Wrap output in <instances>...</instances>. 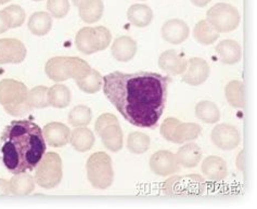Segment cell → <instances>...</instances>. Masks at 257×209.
Instances as JSON below:
<instances>
[{
    "label": "cell",
    "mask_w": 257,
    "mask_h": 209,
    "mask_svg": "<svg viewBox=\"0 0 257 209\" xmlns=\"http://www.w3.org/2000/svg\"><path fill=\"white\" fill-rule=\"evenodd\" d=\"M170 83V77L158 73L114 72L104 76L102 88L128 123L140 128H154L163 115Z\"/></svg>",
    "instance_id": "1"
},
{
    "label": "cell",
    "mask_w": 257,
    "mask_h": 209,
    "mask_svg": "<svg viewBox=\"0 0 257 209\" xmlns=\"http://www.w3.org/2000/svg\"><path fill=\"white\" fill-rule=\"evenodd\" d=\"M46 149L43 129L28 119L11 121L0 137L3 163L13 174L35 169Z\"/></svg>",
    "instance_id": "2"
},
{
    "label": "cell",
    "mask_w": 257,
    "mask_h": 209,
    "mask_svg": "<svg viewBox=\"0 0 257 209\" xmlns=\"http://www.w3.org/2000/svg\"><path fill=\"white\" fill-rule=\"evenodd\" d=\"M28 87L15 79L0 82V105L11 116H22L30 113L33 107L28 101Z\"/></svg>",
    "instance_id": "3"
},
{
    "label": "cell",
    "mask_w": 257,
    "mask_h": 209,
    "mask_svg": "<svg viewBox=\"0 0 257 209\" xmlns=\"http://www.w3.org/2000/svg\"><path fill=\"white\" fill-rule=\"evenodd\" d=\"M87 177L91 185L99 190L110 187L114 180L111 157L104 152L93 153L87 160Z\"/></svg>",
    "instance_id": "4"
},
{
    "label": "cell",
    "mask_w": 257,
    "mask_h": 209,
    "mask_svg": "<svg viewBox=\"0 0 257 209\" xmlns=\"http://www.w3.org/2000/svg\"><path fill=\"white\" fill-rule=\"evenodd\" d=\"M63 177L62 159L57 153H45L35 170V182L44 188H53Z\"/></svg>",
    "instance_id": "5"
},
{
    "label": "cell",
    "mask_w": 257,
    "mask_h": 209,
    "mask_svg": "<svg viewBox=\"0 0 257 209\" xmlns=\"http://www.w3.org/2000/svg\"><path fill=\"white\" fill-rule=\"evenodd\" d=\"M202 128L195 123H181L177 118L168 117L161 125V136L176 144H182L198 139Z\"/></svg>",
    "instance_id": "6"
},
{
    "label": "cell",
    "mask_w": 257,
    "mask_h": 209,
    "mask_svg": "<svg viewBox=\"0 0 257 209\" xmlns=\"http://www.w3.org/2000/svg\"><path fill=\"white\" fill-rule=\"evenodd\" d=\"M207 21L218 33L234 31L240 23V13L233 6L219 3L213 6L206 13Z\"/></svg>",
    "instance_id": "7"
},
{
    "label": "cell",
    "mask_w": 257,
    "mask_h": 209,
    "mask_svg": "<svg viewBox=\"0 0 257 209\" xmlns=\"http://www.w3.org/2000/svg\"><path fill=\"white\" fill-rule=\"evenodd\" d=\"M164 193L170 196H192L201 195L205 190V180L198 174L172 177L165 181Z\"/></svg>",
    "instance_id": "8"
},
{
    "label": "cell",
    "mask_w": 257,
    "mask_h": 209,
    "mask_svg": "<svg viewBox=\"0 0 257 209\" xmlns=\"http://www.w3.org/2000/svg\"><path fill=\"white\" fill-rule=\"evenodd\" d=\"M211 138L213 143L224 151L235 149L241 141L238 129L234 126L227 124H219L215 126L212 130Z\"/></svg>",
    "instance_id": "9"
},
{
    "label": "cell",
    "mask_w": 257,
    "mask_h": 209,
    "mask_svg": "<svg viewBox=\"0 0 257 209\" xmlns=\"http://www.w3.org/2000/svg\"><path fill=\"white\" fill-rule=\"evenodd\" d=\"M26 47L16 38L0 39V64H20L26 58Z\"/></svg>",
    "instance_id": "10"
},
{
    "label": "cell",
    "mask_w": 257,
    "mask_h": 209,
    "mask_svg": "<svg viewBox=\"0 0 257 209\" xmlns=\"http://www.w3.org/2000/svg\"><path fill=\"white\" fill-rule=\"evenodd\" d=\"M179 164L175 155L170 151H158L150 159L151 170L161 177L171 176L179 171Z\"/></svg>",
    "instance_id": "11"
},
{
    "label": "cell",
    "mask_w": 257,
    "mask_h": 209,
    "mask_svg": "<svg viewBox=\"0 0 257 209\" xmlns=\"http://www.w3.org/2000/svg\"><path fill=\"white\" fill-rule=\"evenodd\" d=\"M208 76L209 66L206 61L200 58H192L188 61L187 70L182 74V82L191 86H199L205 83Z\"/></svg>",
    "instance_id": "12"
},
{
    "label": "cell",
    "mask_w": 257,
    "mask_h": 209,
    "mask_svg": "<svg viewBox=\"0 0 257 209\" xmlns=\"http://www.w3.org/2000/svg\"><path fill=\"white\" fill-rule=\"evenodd\" d=\"M189 34H190L189 26L179 19L168 20L162 26V37H163L165 42L173 45H179L184 43L189 37Z\"/></svg>",
    "instance_id": "13"
},
{
    "label": "cell",
    "mask_w": 257,
    "mask_h": 209,
    "mask_svg": "<svg viewBox=\"0 0 257 209\" xmlns=\"http://www.w3.org/2000/svg\"><path fill=\"white\" fill-rule=\"evenodd\" d=\"M43 133L46 142L52 147H62L70 142L71 130L62 123L53 121L47 124L44 127Z\"/></svg>",
    "instance_id": "14"
},
{
    "label": "cell",
    "mask_w": 257,
    "mask_h": 209,
    "mask_svg": "<svg viewBox=\"0 0 257 209\" xmlns=\"http://www.w3.org/2000/svg\"><path fill=\"white\" fill-rule=\"evenodd\" d=\"M97 134L101 138L104 147L109 151L118 152L123 147V131L118 120L101 128Z\"/></svg>",
    "instance_id": "15"
},
{
    "label": "cell",
    "mask_w": 257,
    "mask_h": 209,
    "mask_svg": "<svg viewBox=\"0 0 257 209\" xmlns=\"http://www.w3.org/2000/svg\"><path fill=\"white\" fill-rule=\"evenodd\" d=\"M159 66L170 75H182L187 70L188 61L177 51L167 50L160 56Z\"/></svg>",
    "instance_id": "16"
},
{
    "label": "cell",
    "mask_w": 257,
    "mask_h": 209,
    "mask_svg": "<svg viewBox=\"0 0 257 209\" xmlns=\"http://www.w3.org/2000/svg\"><path fill=\"white\" fill-rule=\"evenodd\" d=\"M75 45L80 52L87 56L100 51L99 38L96 29L84 28L79 30L75 37Z\"/></svg>",
    "instance_id": "17"
},
{
    "label": "cell",
    "mask_w": 257,
    "mask_h": 209,
    "mask_svg": "<svg viewBox=\"0 0 257 209\" xmlns=\"http://www.w3.org/2000/svg\"><path fill=\"white\" fill-rule=\"evenodd\" d=\"M112 56L119 62H128L137 52V43L128 36H121L113 42L111 47Z\"/></svg>",
    "instance_id": "18"
},
{
    "label": "cell",
    "mask_w": 257,
    "mask_h": 209,
    "mask_svg": "<svg viewBox=\"0 0 257 209\" xmlns=\"http://www.w3.org/2000/svg\"><path fill=\"white\" fill-rule=\"evenodd\" d=\"M202 172L209 180L221 181L227 177V164L221 157L212 155L203 160Z\"/></svg>",
    "instance_id": "19"
},
{
    "label": "cell",
    "mask_w": 257,
    "mask_h": 209,
    "mask_svg": "<svg viewBox=\"0 0 257 209\" xmlns=\"http://www.w3.org/2000/svg\"><path fill=\"white\" fill-rule=\"evenodd\" d=\"M222 63L232 65L238 63L242 58V50L240 45L231 39L222 40L215 48Z\"/></svg>",
    "instance_id": "20"
},
{
    "label": "cell",
    "mask_w": 257,
    "mask_h": 209,
    "mask_svg": "<svg viewBox=\"0 0 257 209\" xmlns=\"http://www.w3.org/2000/svg\"><path fill=\"white\" fill-rule=\"evenodd\" d=\"M79 17L85 23L92 24L102 18L104 4L102 0H83L78 6Z\"/></svg>",
    "instance_id": "21"
},
{
    "label": "cell",
    "mask_w": 257,
    "mask_h": 209,
    "mask_svg": "<svg viewBox=\"0 0 257 209\" xmlns=\"http://www.w3.org/2000/svg\"><path fill=\"white\" fill-rule=\"evenodd\" d=\"M178 164L185 168L197 167L202 158L201 147L195 143H188L181 146L175 155Z\"/></svg>",
    "instance_id": "22"
},
{
    "label": "cell",
    "mask_w": 257,
    "mask_h": 209,
    "mask_svg": "<svg viewBox=\"0 0 257 209\" xmlns=\"http://www.w3.org/2000/svg\"><path fill=\"white\" fill-rule=\"evenodd\" d=\"M28 25L33 35L38 37L45 36L52 28V17L48 12H35L31 16Z\"/></svg>",
    "instance_id": "23"
},
{
    "label": "cell",
    "mask_w": 257,
    "mask_h": 209,
    "mask_svg": "<svg viewBox=\"0 0 257 209\" xmlns=\"http://www.w3.org/2000/svg\"><path fill=\"white\" fill-rule=\"evenodd\" d=\"M70 142L78 152L89 151L94 144L93 132L85 127H76V129L71 132Z\"/></svg>",
    "instance_id": "24"
},
{
    "label": "cell",
    "mask_w": 257,
    "mask_h": 209,
    "mask_svg": "<svg viewBox=\"0 0 257 209\" xmlns=\"http://www.w3.org/2000/svg\"><path fill=\"white\" fill-rule=\"evenodd\" d=\"M127 18L133 25L137 28H146L151 23L153 12L150 7L146 5H133L127 11Z\"/></svg>",
    "instance_id": "25"
},
{
    "label": "cell",
    "mask_w": 257,
    "mask_h": 209,
    "mask_svg": "<svg viewBox=\"0 0 257 209\" xmlns=\"http://www.w3.org/2000/svg\"><path fill=\"white\" fill-rule=\"evenodd\" d=\"M10 185L12 195L25 196V195H30L35 190V179L29 173H17L10 180Z\"/></svg>",
    "instance_id": "26"
},
{
    "label": "cell",
    "mask_w": 257,
    "mask_h": 209,
    "mask_svg": "<svg viewBox=\"0 0 257 209\" xmlns=\"http://www.w3.org/2000/svg\"><path fill=\"white\" fill-rule=\"evenodd\" d=\"M193 36L199 44L208 46L214 44L219 38V33L213 28L207 20H202L194 26Z\"/></svg>",
    "instance_id": "27"
},
{
    "label": "cell",
    "mask_w": 257,
    "mask_h": 209,
    "mask_svg": "<svg viewBox=\"0 0 257 209\" xmlns=\"http://www.w3.org/2000/svg\"><path fill=\"white\" fill-rule=\"evenodd\" d=\"M92 69L85 60L76 57H65V71L67 77L78 80L86 77Z\"/></svg>",
    "instance_id": "28"
},
{
    "label": "cell",
    "mask_w": 257,
    "mask_h": 209,
    "mask_svg": "<svg viewBox=\"0 0 257 209\" xmlns=\"http://www.w3.org/2000/svg\"><path fill=\"white\" fill-rule=\"evenodd\" d=\"M71 102V91L64 85H55L48 89V103L49 106L57 109H65Z\"/></svg>",
    "instance_id": "29"
},
{
    "label": "cell",
    "mask_w": 257,
    "mask_h": 209,
    "mask_svg": "<svg viewBox=\"0 0 257 209\" xmlns=\"http://www.w3.org/2000/svg\"><path fill=\"white\" fill-rule=\"evenodd\" d=\"M195 116L205 124H215L220 118V112L211 101H201L195 106Z\"/></svg>",
    "instance_id": "30"
},
{
    "label": "cell",
    "mask_w": 257,
    "mask_h": 209,
    "mask_svg": "<svg viewBox=\"0 0 257 209\" xmlns=\"http://www.w3.org/2000/svg\"><path fill=\"white\" fill-rule=\"evenodd\" d=\"M225 96L231 106L236 109L244 107V85L240 80H232L226 86Z\"/></svg>",
    "instance_id": "31"
},
{
    "label": "cell",
    "mask_w": 257,
    "mask_h": 209,
    "mask_svg": "<svg viewBox=\"0 0 257 209\" xmlns=\"http://www.w3.org/2000/svg\"><path fill=\"white\" fill-rule=\"evenodd\" d=\"M45 71L53 82L61 83L69 79L65 71V57H55L50 59L46 64Z\"/></svg>",
    "instance_id": "32"
},
{
    "label": "cell",
    "mask_w": 257,
    "mask_h": 209,
    "mask_svg": "<svg viewBox=\"0 0 257 209\" xmlns=\"http://www.w3.org/2000/svg\"><path fill=\"white\" fill-rule=\"evenodd\" d=\"M75 83L80 90H83L86 93L92 94L98 92L102 88L103 77L101 76V74L98 71L91 70L86 77L75 80Z\"/></svg>",
    "instance_id": "33"
},
{
    "label": "cell",
    "mask_w": 257,
    "mask_h": 209,
    "mask_svg": "<svg viewBox=\"0 0 257 209\" xmlns=\"http://www.w3.org/2000/svg\"><path fill=\"white\" fill-rule=\"evenodd\" d=\"M150 146V138L146 133L135 131L127 139V147L134 154H144Z\"/></svg>",
    "instance_id": "34"
},
{
    "label": "cell",
    "mask_w": 257,
    "mask_h": 209,
    "mask_svg": "<svg viewBox=\"0 0 257 209\" xmlns=\"http://www.w3.org/2000/svg\"><path fill=\"white\" fill-rule=\"evenodd\" d=\"M92 113L86 105H77L69 114V123L73 127H85L90 124Z\"/></svg>",
    "instance_id": "35"
},
{
    "label": "cell",
    "mask_w": 257,
    "mask_h": 209,
    "mask_svg": "<svg viewBox=\"0 0 257 209\" xmlns=\"http://www.w3.org/2000/svg\"><path fill=\"white\" fill-rule=\"evenodd\" d=\"M48 89L45 86H37L29 91L28 101L33 109H45L49 106Z\"/></svg>",
    "instance_id": "36"
},
{
    "label": "cell",
    "mask_w": 257,
    "mask_h": 209,
    "mask_svg": "<svg viewBox=\"0 0 257 209\" xmlns=\"http://www.w3.org/2000/svg\"><path fill=\"white\" fill-rule=\"evenodd\" d=\"M47 9H48L51 17L63 19L70 11V2L69 0H48Z\"/></svg>",
    "instance_id": "37"
},
{
    "label": "cell",
    "mask_w": 257,
    "mask_h": 209,
    "mask_svg": "<svg viewBox=\"0 0 257 209\" xmlns=\"http://www.w3.org/2000/svg\"><path fill=\"white\" fill-rule=\"evenodd\" d=\"M4 10L9 17L11 29L20 28V26H22L23 23L25 22L26 15L22 7H20L18 5H12V6L7 7V8Z\"/></svg>",
    "instance_id": "38"
},
{
    "label": "cell",
    "mask_w": 257,
    "mask_h": 209,
    "mask_svg": "<svg viewBox=\"0 0 257 209\" xmlns=\"http://www.w3.org/2000/svg\"><path fill=\"white\" fill-rule=\"evenodd\" d=\"M94 29H96L97 34H98L100 51H102V50L106 49L111 44V40H112L111 32L106 28H104V26H97V28H94Z\"/></svg>",
    "instance_id": "39"
},
{
    "label": "cell",
    "mask_w": 257,
    "mask_h": 209,
    "mask_svg": "<svg viewBox=\"0 0 257 209\" xmlns=\"http://www.w3.org/2000/svg\"><path fill=\"white\" fill-rule=\"evenodd\" d=\"M9 29H11L10 20L5 10L0 11V34L6 33Z\"/></svg>",
    "instance_id": "40"
},
{
    "label": "cell",
    "mask_w": 257,
    "mask_h": 209,
    "mask_svg": "<svg viewBox=\"0 0 257 209\" xmlns=\"http://www.w3.org/2000/svg\"><path fill=\"white\" fill-rule=\"evenodd\" d=\"M8 195H12L10 182L0 179V196H8Z\"/></svg>",
    "instance_id": "41"
},
{
    "label": "cell",
    "mask_w": 257,
    "mask_h": 209,
    "mask_svg": "<svg viewBox=\"0 0 257 209\" xmlns=\"http://www.w3.org/2000/svg\"><path fill=\"white\" fill-rule=\"evenodd\" d=\"M211 2H212V0H191V3H192L194 6L200 7V8H202V7L207 6Z\"/></svg>",
    "instance_id": "42"
},
{
    "label": "cell",
    "mask_w": 257,
    "mask_h": 209,
    "mask_svg": "<svg viewBox=\"0 0 257 209\" xmlns=\"http://www.w3.org/2000/svg\"><path fill=\"white\" fill-rule=\"evenodd\" d=\"M236 165L240 170H243V151L239 154L238 159H236Z\"/></svg>",
    "instance_id": "43"
},
{
    "label": "cell",
    "mask_w": 257,
    "mask_h": 209,
    "mask_svg": "<svg viewBox=\"0 0 257 209\" xmlns=\"http://www.w3.org/2000/svg\"><path fill=\"white\" fill-rule=\"evenodd\" d=\"M73 2V4H74V6H76V7H78L79 5H80V3L83 2V0H72Z\"/></svg>",
    "instance_id": "44"
},
{
    "label": "cell",
    "mask_w": 257,
    "mask_h": 209,
    "mask_svg": "<svg viewBox=\"0 0 257 209\" xmlns=\"http://www.w3.org/2000/svg\"><path fill=\"white\" fill-rule=\"evenodd\" d=\"M10 0H0V6L2 5H5V4H7V3H9Z\"/></svg>",
    "instance_id": "45"
},
{
    "label": "cell",
    "mask_w": 257,
    "mask_h": 209,
    "mask_svg": "<svg viewBox=\"0 0 257 209\" xmlns=\"http://www.w3.org/2000/svg\"><path fill=\"white\" fill-rule=\"evenodd\" d=\"M33 2H42V0H33Z\"/></svg>",
    "instance_id": "46"
}]
</instances>
